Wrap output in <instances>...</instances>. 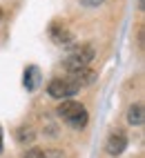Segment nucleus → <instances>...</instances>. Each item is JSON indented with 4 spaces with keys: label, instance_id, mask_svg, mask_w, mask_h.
Listing matches in <instances>:
<instances>
[{
    "label": "nucleus",
    "instance_id": "1",
    "mask_svg": "<svg viewBox=\"0 0 145 158\" xmlns=\"http://www.w3.org/2000/svg\"><path fill=\"white\" fill-rule=\"evenodd\" d=\"M58 116L67 125H71L74 129H83L87 125V109L83 107L80 102H74V100H63V102H60Z\"/></svg>",
    "mask_w": 145,
    "mask_h": 158
},
{
    "label": "nucleus",
    "instance_id": "2",
    "mask_svg": "<svg viewBox=\"0 0 145 158\" xmlns=\"http://www.w3.org/2000/svg\"><path fill=\"white\" fill-rule=\"evenodd\" d=\"M94 60V47L92 45H78L67 54L65 58V67L67 71H78V69H87V65Z\"/></svg>",
    "mask_w": 145,
    "mask_h": 158
},
{
    "label": "nucleus",
    "instance_id": "3",
    "mask_svg": "<svg viewBox=\"0 0 145 158\" xmlns=\"http://www.w3.org/2000/svg\"><path fill=\"white\" fill-rule=\"evenodd\" d=\"M47 91L51 98H60V100H69L71 96L78 94V87L71 82L69 78H54L47 85Z\"/></svg>",
    "mask_w": 145,
    "mask_h": 158
},
{
    "label": "nucleus",
    "instance_id": "4",
    "mask_svg": "<svg viewBox=\"0 0 145 158\" xmlns=\"http://www.w3.org/2000/svg\"><path fill=\"white\" fill-rule=\"evenodd\" d=\"M49 36L54 38V43L65 45V43H69V40H71V29L63 23V20H54L51 27H49Z\"/></svg>",
    "mask_w": 145,
    "mask_h": 158
},
{
    "label": "nucleus",
    "instance_id": "5",
    "mask_svg": "<svg viewBox=\"0 0 145 158\" xmlns=\"http://www.w3.org/2000/svg\"><path fill=\"white\" fill-rule=\"evenodd\" d=\"M125 147H127V136L123 134V131H116V134H112L109 138H107V154L109 156H118L125 152Z\"/></svg>",
    "mask_w": 145,
    "mask_h": 158
},
{
    "label": "nucleus",
    "instance_id": "6",
    "mask_svg": "<svg viewBox=\"0 0 145 158\" xmlns=\"http://www.w3.org/2000/svg\"><path fill=\"white\" fill-rule=\"evenodd\" d=\"M67 78H69L71 82H74V85H76L78 89H80V87H85V85H92V82L96 80V73H94V71H92V69L87 67V69H78V71H71Z\"/></svg>",
    "mask_w": 145,
    "mask_h": 158
},
{
    "label": "nucleus",
    "instance_id": "7",
    "mask_svg": "<svg viewBox=\"0 0 145 158\" xmlns=\"http://www.w3.org/2000/svg\"><path fill=\"white\" fill-rule=\"evenodd\" d=\"M23 82H25L27 91H36L38 85H40V69H38L36 65L27 67V69H25V78H23Z\"/></svg>",
    "mask_w": 145,
    "mask_h": 158
},
{
    "label": "nucleus",
    "instance_id": "8",
    "mask_svg": "<svg viewBox=\"0 0 145 158\" xmlns=\"http://www.w3.org/2000/svg\"><path fill=\"white\" fill-rule=\"evenodd\" d=\"M143 116H145L143 114V105L136 102V105H132V107L127 109V123L139 127V125H143Z\"/></svg>",
    "mask_w": 145,
    "mask_h": 158
},
{
    "label": "nucleus",
    "instance_id": "9",
    "mask_svg": "<svg viewBox=\"0 0 145 158\" xmlns=\"http://www.w3.org/2000/svg\"><path fill=\"white\" fill-rule=\"evenodd\" d=\"M18 140H34V131L32 129H27V127H20L18 129Z\"/></svg>",
    "mask_w": 145,
    "mask_h": 158
},
{
    "label": "nucleus",
    "instance_id": "10",
    "mask_svg": "<svg viewBox=\"0 0 145 158\" xmlns=\"http://www.w3.org/2000/svg\"><path fill=\"white\" fill-rule=\"evenodd\" d=\"M23 158H47V154L40 152V149H29V152H25Z\"/></svg>",
    "mask_w": 145,
    "mask_h": 158
},
{
    "label": "nucleus",
    "instance_id": "11",
    "mask_svg": "<svg viewBox=\"0 0 145 158\" xmlns=\"http://www.w3.org/2000/svg\"><path fill=\"white\" fill-rule=\"evenodd\" d=\"M80 2L85 5V7H98V5L105 2V0H80Z\"/></svg>",
    "mask_w": 145,
    "mask_h": 158
},
{
    "label": "nucleus",
    "instance_id": "12",
    "mask_svg": "<svg viewBox=\"0 0 145 158\" xmlns=\"http://www.w3.org/2000/svg\"><path fill=\"white\" fill-rule=\"evenodd\" d=\"M0 152H2V127H0Z\"/></svg>",
    "mask_w": 145,
    "mask_h": 158
},
{
    "label": "nucleus",
    "instance_id": "13",
    "mask_svg": "<svg viewBox=\"0 0 145 158\" xmlns=\"http://www.w3.org/2000/svg\"><path fill=\"white\" fill-rule=\"evenodd\" d=\"M5 18V11H2V9H0V20H2Z\"/></svg>",
    "mask_w": 145,
    "mask_h": 158
}]
</instances>
